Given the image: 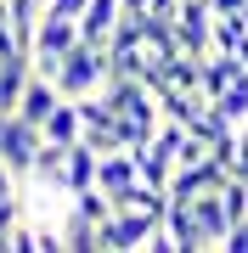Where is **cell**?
<instances>
[{"instance_id":"cell-1","label":"cell","mask_w":248,"mask_h":253,"mask_svg":"<svg viewBox=\"0 0 248 253\" xmlns=\"http://www.w3.org/2000/svg\"><path fill=\"white\" fill-rule=\"evenodd\" d=\"M107 73H113L107 45H91V40H79V45L68 51L56 68H51V84H56V90H62L68 101H79V96L101 90V84H107Z\"/></svg>"},{"instance_id":"cell-2","label":"cell","mask_w":248,"mask_h":253,"mask_svg":"<svg viewBox=\"0 0 248 253\" xmlns=\"http://www.w3.org/2000/svg\"><path fill=\"white\" fill-rule=\"evenodd\" d=\"M79 45V17H62V11H40L34 23V40H28V56H34L40 73H51L68 51Z\"/></svg>"},{"instance_id":"cell-3","label":"cell","mask_w":248,"mask_h":253,"mask_svg":"<svg viewBox=\"0 0 248 253\" xmlns=\"http://www.w3.org/2000/svg\"><path fill=\"white\" fill-rule=\"evenodd\" d=\"M40 146H46V129H40V124H28L23 113H6V118H0V163H6L17 180H28Z\"/></svg>"},{"instance_id":"cell-4","label":"cell","mask_w":248,"mask_h":253,"mask_svg":"<svg viewBox=\"0 0 248 253\" xmlns=\"http://www.w3.org/2000/svg\"><path fill=\"white\" fill-rule=\"evenodd\" d=\"M169 23H175V45H181V51L209 56V28H214V6H209V0H181Z\"/></svg>"},{"instance_id":"cell-5","label":"cell","mask_w":248,"mask_h":253,"mask_svg":"<svg viewBox=\"0 0 248 253\" xmlns=\"http://www.w3.org/2000/svg\"><path fill=\"white\" fill-rule=\"evenodd\" d=\"M226 174L214 158H203V163H181V169L169 174V197H198V191H220L226 186Z\"/></svg>"},{"instance_id":"cell-6","label":"cell","mask_w":248,"mask_h":253,"mask_svg":"<svg viewBox=\"0 0 248 253\" xmlns=\"http://www.w3.org/2000/svg\"><path fill=\"white\" fill-rule=\"evenodd\" d=\"M28 79H34V56H28V51L0 56V118L17 113V101H23V90H28Z\"/></svg>"},{"instance_id":"cell-7","label":"cell","mask_w":248,"mask_h":253,"mask_svg":"<svg viewBox=\"0 0 248 253\" xmlns=\"http://www.w3.org/2000/svg\"><path fill=\"white\" fill-rule=\"evenodd\" d=\"M164 231L175 236V248H181V253H198V248H209V236H203V225H198V214H192V197H169V214H164Z\"/></svg>"},{"instance_id":"cell-8","label":"cell","mask_w":248,"mask_h":253,"mask_svg":"<svg viewBox=\"0 0 248 253\" xmlns=\"http://www.w3.org/2000/svg\"><path fill=\"white\" fill-rule=\"evenodd\" d=\"M119 17H124V0H85V11H79V40L107 45V34L119 28Z\"/></svg>"},{"instance_id":"cell-9","label":"cell","mask_w":248,"mask_h":253,"mask_svg":"<svg viewBox=\"0 0 248 253\" xmlns=\"http://www.w3.org/2000/svg\"><path fill=\"white\" fill-rule=\"evenodd\" d=\"M141 180V163H136V152L130 146H113V152H101V169H96V186L107 191H124V186H136Z\"/></svg>"},{"instance_id":"cell-10","label":"cell","mask_w":248,"mask_h":253,"mask_svg":"<svg viewBox=\"0 0 248 253\" xmlns=\"http://www.w3.org/2000/svg\"><path fill=\"white\" fill-rule=\"evenodd\" d=\"M96 169H101V152H96L91 141H74V146H68V163H62V197L96 186Z\"/></svg>"},{"instance_id":"cell-11","label":"cell","mask_w":248,"mask_h":253,"mask_svg":"<svg viewBox=\"0 0 248 253\" xmlns=\"http://www.w3.org/2000/svg\"><path fill=\"white\" fill-rule=\"evenodd\" d=\"M56 101H62V90L51 84V73H40V68H34V79H28V90H23V101H17V113L28 118V124H46V118L56 113Z\"/></svg>"},{"instance_id":"cell-12","label":"cell","mask_w":248,"mask_h":253,"mask_svg":"<svg viewBox=\"0 0 248 253\" xmlns=\"http://www.w3.org/2000/svg\"><path fill=\"white\" fill-rule=\"evenodd\" d=\"M192 214H198L203 236H209V248H220V242H226V231H231V219H226V203H220V191H198V197H192Z\"/></svg>"},{"instance_id":"cell-13","label":"cell","mask_w":248,"mask_h":253,"mask_svg":"<svg viewBox=\"0 0 248 253\" xmlns=\"http://www.w3.org/2000/svg\"><path fill=\"white\" fill-rule=\"evenodd\" d=\"M40 129H46V141H56V146H74V141H85V118H79V101H56V113L46 118V124H40Z\"/></svg>"},{"instance_id":"cell-14","label":"cell","mask_w":248,"mask_h":253,"mask_svg":"<svg viewBox=\"0 0 248 253\" xmlns=\"http://www.w3.org/2000/svg\"><path fill=\"white\" fill-rule=\"evenodd\" d=\"M209 107L220 113V124H231V129H243V124H248V73H243L237 84H226L220 96H209Z\"/></svg>"},{"instance_id":"cell-15","label":"cell","mask_w":248,"mask_h":253,"mask_svg":"<svg viewBox=\"0 0 248 253\" xmlns=\"http://www.w3.org/2000/svg\"><path fill=\"white\" fill-rule=\"evenodd\" d=\"M62 163H68V146L46 141V146L34 152V169H28V180H40V186H56V191H62Z\"/></svg>"},{"instance_id":"cell-16","label":"cell","mask_w":248,"mask_h":253,"mask_svg":"<svg viewBox=\"0 0 248 253\" xmlns=\"http://www.w3.org/2000/svg\"><path fill=\"white\" fill-rule=\"evenodd\" d=\"M141 45H147L158 62L175 56V51H181V45H175V23H169V17H141Z\"/></svg>"},{"instance_id":"cell-17","label":"cell","mask_w":248,"mask_h":253,"mask_svg":"<svg viewBox=\"0 0 248 253\" xmlns=\"http://www.w3.org/2000/svg\"><path fill=\"white\" fill-rule=\"evenodd\" d=\"M62 248H74V253H96V225L85 214H74L68 208V219H62Z\"/></svg>"},{"instance_id":"cell-18","label":"cell","mask_w":248,"mask_h":253,"mask_svg":"<svg viewBox=\"0 0 248 253\" xmlns=\"http://www.w3.org/2000/svg\"><path fill=\"white\" fill-rule=\"evenodd\" d=\"M220 203H226V219H231V225H243V219H248V180H243V174H226Z\"/></svg>"},{"instance_id":"cell-19","label":"cell","mask_w":248,"mask_h":253,"mask_svg":"<svg viewBox=\"0 0 248 253\" xmlns=\"http://www.w3.org/2000/svg\"><path fill=\"white\" fill-rule=\"evenodd\" d=\"M11 6V28H17V40H23V51H28V40H34V23H40V11H46V0H6Z\"/></svg>"},{"instance_id":"cell-20","label":"cell","mask_w":248,"mask_h":253,"mask_svg":"<svg viewBox=\"0 0 248 253\" xmlns=\"http://www.w3.org/2000/svg\"><path fill=\"white\" fill-rule=\"evenodd\" d=\"M243 34H248L243 11H237V17H214V28H209V51H237Z\"/></svg>"},{"instance_id":"cell-21","label":"cell","mask_w":248,"mask_h":253,"mask_svg":"<svg viewBox=\"0 0 248 253\" xmlns=\"http://www.w3.org/2000/svg\"><path fill=\"white\" fill-rule=\"evenodd\" d=\"M11 51H23V40H17V28H11V6L0 0V56H11Z\"/></svg>"},{"instance_id":"cell-22","label":"cell","mask_w":248,"mask_h":253,"mask_svg":"<svg viewBox=\"0 0 248 253\" xmlns=\"http://www.w3.org/2000/svg\"><path fill=\"white\" fill-rule=\"evenodd\" d=\"M34 253H62V225H34Z\"/></svg>"},{"instance_id":"cell-23","label":"cell","mask_w":248,"mask_h":253,"mask_svg":"<svg viewBox=\"0 0 248 253\" xmlns=\"http://www.w3.org/2000/svg\"><path fill=\"white\" fill-rule=\"evenodd\" d=\"M23 225V197H0V231Z\"/></svg>"},{"instance_id":"cell-24","label":"cell","mask_w":248,"mask_h":253,"mask_svg":"<svg viewBox=\"0 0 248 253\" xmlns=\"http://www.w3.org/2000/svg\"><path fill=\"white\" fill-rule=\"evenodd\" d=\"M220 248H226V253H248V219L226 231V242H220Z\"/></svg>"},{"instance_id":"cell-25","label":"cell","mask_w":248,"mask_h":253,"mask_svg":"<svg viewBox=\"0 0 248 253\" xmlns=\"http://www.w3.org/2000/svg\"><path fill=\"white\" fill-rule=\"evenodd\" d=\"M231 174H243V180H248V124L237 129V163H231Z\"/></svg>"},{"instance_id":"cell-26","label":"cell","mask_w":248,"mask_h":253,"mask_svg":"<svg viewBox=\"0 0 248 253\" xmlns=\"http://www.w3.org/2000/svg\"><path fill=\"white\" fill-rule=\"evenodd\" d=\"M214 17H237V11H248V0H209Z\"/></svg>"},{"instance_id":"cell-27","label":"cell","mask_w":248,"mask_h":253,"mask_svg":"<svg viewBox=\"0 0 248 253\" xmlns=\"http://www.w3.org/2000/svg\"><path fill=\"white\" fill-rule=\"evenodd\" d=\"M46 11H62V17H79L85 0H46Z\"/></svg>"},{"instance_id":"cell-28","label":"cell","mask_w":248,"mask_h":253,"mask_svg":"<svg viewBox=\"0 0 248 253\" xmlns=\"http://www.w3.org/2000/svg\"><path fill=\"white\" fill-rule=\"evenodd\" d=\"M0 197H17V174H11L6 163H0Z\"/></svg>"}]
</instances>
